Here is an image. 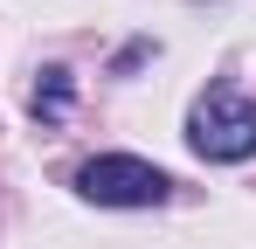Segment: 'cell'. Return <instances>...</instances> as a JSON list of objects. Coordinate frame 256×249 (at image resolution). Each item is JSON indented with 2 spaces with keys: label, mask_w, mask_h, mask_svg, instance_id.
<instances>
[{
  "label": "cell",
  "mask_w": 256,
  "mask_h": 249,
  "mask_svg": "<svg viewBox=\"0 0 256 249\" xmlns=\"http://www.w3.org/2000/svg\"><path fill=\"white\" fill-rule=\"evenodd\" d=\"M187 146L214 166L256 160V97L236 90V83H208L187 111Z\"/></svg>",
  "instance_id": "obj_1"
},
{
  "label": "cell",
  "mask_w": 256,
  "mask_h": 249,
  "mask_svg": "<svg viewBox=\"0 0 256 249\" xmlns=\"http://www.w3.org/2000/svg\"><path fill=\"white\" fill-rule=\"evenodd\" d=\"M76 194L97 208H160L173 194V180L138 152H97V160L76 166Z\"/></svg>",
  "instance_id": "obj_2"
},
{
  "label": "cell",
  "mask_w": 256,
  "mask_h": 249,
  "mask_svg": "<svg viewBox=\"0 0 256 249\" xmlns=\"http://www.w3.org/2000/svg\"><path fill=\"white\" fill-rule=\"evenodd\" d=\"M70 111V70H42V90H35V118H62Z\"/></svg>",
  "instance_id": "obj_3"
}]
</instances>
